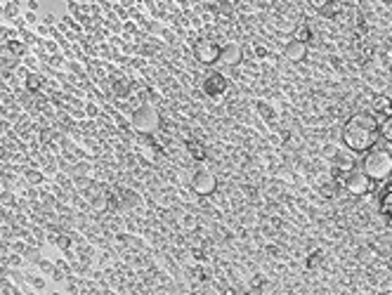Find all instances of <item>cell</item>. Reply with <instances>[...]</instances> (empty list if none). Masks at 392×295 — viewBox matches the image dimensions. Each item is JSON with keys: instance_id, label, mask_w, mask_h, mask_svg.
<instances>
[{"instance_id": "cell-22", "label": "cell", "mask_w": 392, "mask_h": 295, "mask_svg": "<svg viewBox=\"0 0 392 295\" xmlns=\"http://www.w3.org/2000/svg\"><path fill=\"white\" fill-rule=\"evenodd\" d=\"M69 236H62V239H59V248H69Z\"/></svg>"}, {"instance_id": "cell-2", "label": "cell", "mask_w": 392, "mask_h": 295, "mask_svg": "<svg viewBox=\"0 0 392 295\" xmlns=\"http://www.w3.org/2000/svg\"><path fill=\"white\" fill-rule=\"evenodd\" d=\"M366 156L361 161V170L369 175L371 182H388L392 177V154L385 149L371 147L369 151H364Z\"/></svg>"}, {"instance_id": "cell-13", "label": "cell", "mask_w": 392, "mask_h": 295, "mask_svg": "<svg viewBox=\"0 0 392 295\" xmlns=\"http://www.w3.org/2000/svg\"><path fill=\"white\" fill-rule=\"evenodd\" d=\"M340 12V2L338 0H326V2H321L319 5V14L321 17H336Z\"/></svg>"}, {"instance_id": "cell-4", "label": "cell", "mask_w": 392, "mask_h": 295, "mask_svg": "<svg viewBox=\"0 0 392 295\" xmlns=\"http://www.w3.org/2000/svg\"><path fill=\"white\" fill-rule=\"evenodd\" d=\"M161 116L154 106H139L132 111V127L142 132V135H151L154 130H159Z\"/></svg>"}, {"instance_id": "cell-14", "label": "cell", "mask_w": 392, "mask_h": 295, "mask_svg": "<svg viewBox=\"0 0 392 295\" xmlns=\"http://www.w3.org/2000/svg\"><path fill=\"white\" fill-rule=\"evenodd\" d=\"M378 132H381V139H385V142L392 144V116H385L381 123H378Z\"/></svg>"}, {"instance_id": "cell-15", "label": "cell", "mask_w": 392, "mask_h": 295, "mask_svg": "<svg viewBox=\"0 0 392 295\" xmlns=\"http://www.w3.org/2000/svg\"><path fill=\"white\" fill-rule=\"evenodd\" d=\"M24 85H26L29 92H38V90L43 87V78L38 74H29L26 76V81H24Z\"/></svg>"}, {"instance_id": "cell-9", "label": "cell", "mask_w": 392, "mask_h": 295, "mask_svg": "<svg viewBox=\"0 0 392 295\" xmlns=\"http://www.w3.org/2000/svg\"><path fill=\"white\" fill-rule=\"evenodd\" d=\"M284 54H286L288 62H303V59L307 57V42H300L293 38V41L284 47Z\"/></svg>"}, {"instance_id": "cell-12", "label": "cell", "mask_w": 392, "mask_h": 295, "mask_svg": "<svg viewBox=\"0 0 392 295\" xmlns=\"http://www.w3.org/2000/svg\"><path fill=\"white\" fill-rule=\"evenodd\" d=\"M381 212L385 222L392 227V189H385L381 191Z\"/></svg>"}, {"instance_id": "cell-19", "label": "cell", "mask_w": 392, "mask_h": 295, "mask_svg": "<svg viewBox=\"0 0 392 295\" xmlns=\"http://www.w3.org/2000/svg\"><path fill=\"white\" fill-rule=\"evenodd\" d=\"M26 182H29V184H41L43 172L41 170H26Z\"/></svg>"}, {"instance_id": "cell-6", "label": "cell", "mask_w": 392, "mask_h": 295, "mask_svg": "<svg viewBox=\"0 0 392 295\" xmlns=\"http://www.w3.org/2000/svg\"><path fill=\"white\" fill-rule=\"evenodd\" d=\"M194 57L203 66H215L218 57H220V45L215 41H211V38H199V41L194 42Z\"/></svg>"}, {"instance_id": "cell-21", "label": "cell", "mask_w": 392, "mask_h": 295, "mask_svg": "<svg viewBox=\"0 0 392 295\" xmlns=\"http://www.w3.org/2000/svg\"><path fill=\"white\" fill-rule=\"evenodd\" d=\"M258 111H260L265 118H274V109H269L265 102H260V104H258Z\"/></svg>"}, {"instance_id": "cell-20", "label": "cell", "mask_w": 392, "mask_h": 295, "mask_svg": "<svg viewBox=\"0 0 392 295\" xmlns=\"http://www.w3.org/2000/svg\"><path fill=\"white\" fill-rule=\"evenodd\" d=\"M321 260H324V255L321 253H314L312 257H307V269H319Z\"/></svg>"}, {"instance_id": "cell-23", "label": "cell", "mask_w": 392, "mask_h": 295, "mask_svg": "<svg viewBox=\"0 0 392 295\" xmlns=\"http://www.w3.org/2000/svg\"><path fill=\"white\" fill-rule=\"evenodd\" d=\"M26 21H29V24H33V21H36V14H33V12H26Z\"/></svg>"}, {"instance_id": "cell-8", "label": "cell", "mask_w": 392, "mask_h": 295, "mask_svg": "<svg viewBox=\"0 0 392 295\" xmlns=\"http://www.w3.org/2000/svg\"><path fill=\"white\" fill-rule=\"evenodd\" d=\"M241 62H244V47L239 42H227V45L220 47V57H218L220 66L232 69V66H239Z\"/></svg>"}, {"instance_id": "cell-16", "label": "cell", "mask_w": 392, "mask_h": 295, "mask_svg": "<svg viewBox=\"0 0 392 295\" xmlns=\"http://www.w3.org/2000/svg\"><path fill=\"white\" fill-rule=\"evenodd\" d=\"M293 38L300 42H309V38H312V29H309L307 24H300V26H296V31H293Z\"/></svg>"}, {"instance_id": "cell-10", "label": "cell", "mask_w": 392, "mask_h": 295, "mask_svg": "<svg viewBox=\"0 0 392 295\" xmlns=\"http://www.w3.org/2000/svg\"><path fill=\"white\" fill-rule=\"evenodd\" d=\"M373 114H378V116H392V95H376L373 97Z\"/></svg>"}, {"instance_id": "cell-18", "label": "cell", "mask_w": 392, "mask_h": 295, "mask_svg": "<svg viewBox=\"0 0 392 295\" xmlns=\"http://www.w3.org/2000/svg\"><path fill=\"white\" fill-rule=\"evenodd\" d=\"M111 87H114V92H116V95H121V97H126L128 92H130V83H128V81H114V85H111Z\"/></svg>"}, {"instance_id": "cell-3", "label": "cell", "mask_w": 392, "mask_h": 295, "mask_svg": "<svg viewBox=\"0 0 392 295\" xmlns=\"http://www.w3.org/2000/svg\"><path fill=\"white\" fill-rule=\"evenodd\" d=\"M343 187H345L348 194H352V196H364V194H371L373 182L369 179V175L361 168H350L343 175Z\"/></svg>"}, {"instance_id": "cell-25", "label": "cell", "mask_w": 392, "mask_h": 295, "mask_svg": "<svg viewBox=\"0 0 392 295\" xmlns=\"http://www.w3.org/2000/svg\"><path fill=\"white\" fill-rule=\"evenodd\" d=\"M2 274H5V269H2V264H0V279H2Z\"/></svg>"}, {"instance_id": "cell-11", "label": "cell", "mask_w": 392, "mask_h": 295, "mask_svg": "<svg viewBox=\"0 0 392 295\" xmlns=\"http://www.w3.org/2000/svg\"><path fill=\"white\" fill-rule=\"evenodd\" d=\"M187 151H189V156L194 158V161H206L208 158V149L203 147L201 142H196V139H187Z\"/></svg>"}, {"instance_id": "cell-1", "label": "cell", "mask_w": 392, "mask_h": 295, "mask_svg": "<svg viewBox=\"0 0 392 295\" xmlns=\"http://www.w3.org/2000/svg\"><path fill=\"white\" fill-rule=\"evenodd\" d=\"M343 144L354 151V154H364L371 147H376V142L381 139V132H378V121L373 118V114H354V116L348 118V123L343 126Z\"/></svg>"}, {"instance_id": "cell-24", "label": "cell", "mask_w": 392, "mask_h": 295, "mask_svg": "<svg viewBox=\"0 0 392 295\" xmlns=\"http://www.w3.org/2000/svg\"><path fill=\"white\" fill-rule=\"evenodd\" d=\"M26 2H29V7H31V10L36 7V0H26Z\"/></svg>"}, {"instance_id": "cell-17", "label": "cell", "mask_w": 392, "mask_h": 295, "mask_svg": "<svg viewBox=\"0 0 392 295\" xmlns=\"http://www.w3.org/2000/svg\"><path fill=\"white\" fill-rule=\"evenodd\" d=\"M7 52L14 54V57L26 54V42H21V41H7Z\"/></svg>"}, {"instance_id": "cell-7", "label": "cell", "mask_w": 392, "mask_h": 295, "mask_svg": "<svg viewBox=\"0 0 392 295\" xmlns=\"http://www.w3.org/2000/svg\"><path fill=\"white\" fill-rule=\"evenodd\" d=\"M201 90L206 97H211V99H218V97H222L227 90H229V78L220 71H211V74L203 78L201 83Z\"/></svg>"}, {"instance_id": "cell-5", "label": "cell", "mask_w": 392, "mask_h": 295, "mask_svg": "<svg viewBox=\"0 0 392 295\" xmlns=\"http://www.w3.org/2000/svg\"><path fill=\"white\" fill-rule=\"evenodd\" d=\"M189 187L196 196H211L218 189V175L208 168H196L191 172Z\"/></svg>"}]
</instances>
